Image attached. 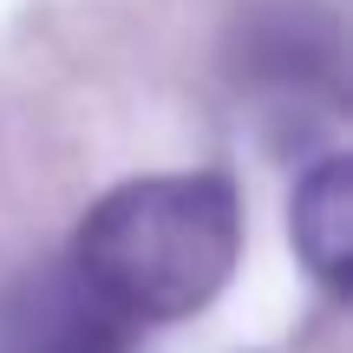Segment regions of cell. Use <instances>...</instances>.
I'll return each instance as SVG.
<instances>
[{"instance_id":"cell-4","label":"cell","mask_w":353,"mask_h":353,"mask_svg":"<svg viewBox=\"0 0 353 353\" xmlns=\"http://www.w3.org/2000/svg\"><path fill=\"white\" fill-rule=\"evenodd\" d=\"M288 229L301 249L307 275L327 294H347V255H353V164L347 157H321L301 170L288 203Z\"/></svg>"},{"instance_id":"cell-2","label":"cell","mask_w":353,"mask_h":353,"mask_svg":"<svg viewBox=\"0 0 353 353\" xmlns=\"http://www.w3.org/2000/svg\"><path fill=\"white\" fill-rule=\"evenodd\" d=\"M138 327L72 268V255L33 262L0 288V353H131Z\"/></svg>"},{"instance_id":"cell-1","label":"cell","mask_w":353,"mask_h":353,"mask_svg":"<svg viewBox=\"0 0 353 353\" xmlns=\"http://www.w3.org/2000/svg\"><path fill=\"white\" fill-rule=\"evenodd\" d=\"M242 249V210L229 176L164 170L105 190L72 236V268L131 321H183L229 281Z\"/></svg>"},{"instance_id":"cell-3","label":"cell","mask_w":353,"mask_h":353,"mask_svg":"<svg viewBox=\"0 0 353 353\" xmlns=\"http://www.w3.org/2000/svg\"><path fill=\"white\" fill-rule=\"evenodd\" d=\"M242 85L255 92H334L341 85V33L321 0H268L242 20Z\"/></svg>"}]
</instances>
